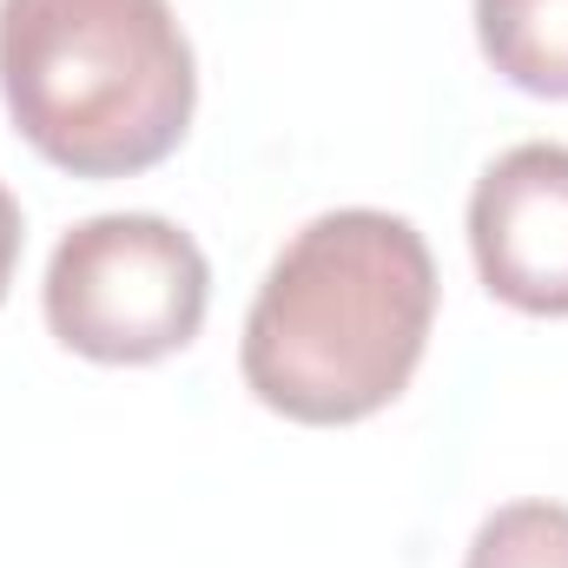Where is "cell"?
I'll use <instances>...</instances> for the list:
<instances>
[{
  "instance_id": "2",
  "label": "cell",
  "mask_w": 568,
  "mask_h": 568,
  "mask_svg": "<svg viewBox=\"0 0 568 568\" xmlns=\"http://www.w3.org/2000/svg\"><path fill=\"white\" fill-rule=\"evenodd\" d=\"M0 100L47 165L133 179L179 152L199 67L172 0H0Z\"/></svg>"
},
{
  "instance_id": "5",
  "label": "cell",
  "mask_w": 568,
  "mask_h": 568,
  "mask_svg": "<svg viewBox=\"0 0 568 568\" xmlns=\"http://www.w3.org/2000/svg\"><path fill=\"white\" fill-rule=\"evenodd\" d=\"M476 40L509 87L568 100V0H476Z\"/></svg>"
},
{
  "instance_id": "1",
  "label": "cell",
  "mask_w": 568,
  "mask_h": 568,
  "mask_svg": "<svg viewBox=\"0 0 568 568\" xmlns=\"http://www.w3.org/2000/svg\"><path fill=\"white\" fill-rule=\"evenodd\" d=\"M436 291V258L410 219L377 205L317 212L245 311V390L311 429L377 417L424 364Z\"/></svg>"
},
{
  "instance_id": "7",
  "label": "cell",
  "mask_w": 568,
  "mask_h": 568,
  "mask_svg": "<svg viewBox=\"0 0 568 568\" xmlns=\"http://www.w3.org/2000/svg\"><path fill=\"white\" fill-rule=\"evenodd\" d=\"M20 245H27V225H20V199L7 192L0 179V304H7V284L20 272Z\"/></svg>"
},
{
  "instance_id": "6",
  "label": "cell",
  "mask_w": 568,
  "mask_h": 568,
  "mask_svg": "<svg viewBox=\"0 0 568 568\" xmlns=\"http://www.w3.org/2000/svg\"><path fill=\"white\" fill-rule=\"evenodd\" d=\"M463 568H568V503H503L469 536Z\"/></svg>"
},
{
  "instance_id": "4",
  "label": "cell",
  "mask_w": 568,
  "mask_h": 568,
  "mask_svg": "<svg viewBox=\"0 0 568 568\" xmlns=\"http://www.w3.org/2000/svg\"><path fill=\"white\" fill-rule=\"evenodd\" d=\"M469 252L489 297L523 317H568V145L523 140L469 192Z\"/></svg>"
},
{
  "instance_id": "3",
  "label": "cell",
  "mask_w": 568,
  "mask_h": 568,
  "mask_svg": "<svg viewBox=\"0 0 568 568\" xmlns=\"http://www.w3.org/2000/svg\"><path fill=\"white\" fill-rule=\"evenodd\" d=\"M212 304V265L199 239L159 212L80 219L40 284L47 331L93 364H159L185 351Z\"/></svg>"
}]
</instances>
